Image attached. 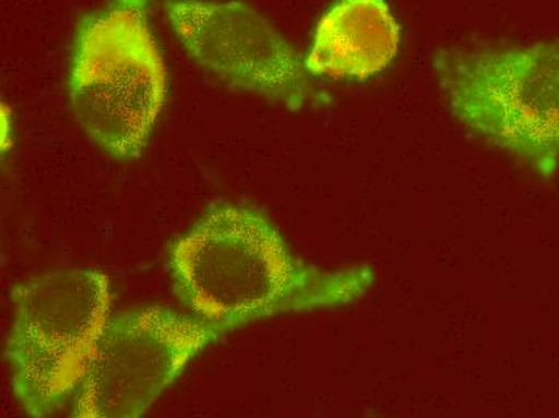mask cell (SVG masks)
Returning a JSON list of instances; mask_svg holds the SVG:
<instances>
[{
	"mask_svg": "<svg viewBox=\"0 0 559 418\" xmlns=\"http://www.w3.org/2000/svg\"><path fill=\"white\" fill-rule=\"evenodd\" d=\"M169 270L183 306L225 332L353 304L373 284L368 267L323 271L298 260L264 214L238 205L207 211L170 247Z\"/></svg>",
	"mask_w": 559,
	"mask_h": 418,
	"instance_id": "obj_1",
	"label": "cell"
},
{
	"mask_svg": "<svg viewBox=\"0 0 559 418\" xmlns=\"http://www.w3.org/2000/svg\"><path fill=\"white\" fill-rule=\"evenodd\" d=\"M152 0H107L78 23L68 95L98 148L135 159L168 97V70L150 23Z\"/></svg>",
	"mask_w": 559,
	"mask_h": 418,
	"instance_id": "obj_2",
	"label": "cell"
},
{
	"mask_svg": "<svg viewBox=\"0 0 559 418\" xmlns=\"http://www.w3.org/2000/svg\"><path fill=\"white\" fill-rule=\"evenodd\" d=\"M432 71L450 114L542 178L559 169V39L441 49Z\"/></svg>",
	"mask_w": 559,
	"mask_h": 418,
	"instance_id": "obj_3",
	"label": "cell"
},
{
	"mask_svg": "<svg viewBox=\"0 0 559 418\" xmlns=\"http://www.w3.org/2000/svg\"><path fill=\"white\" fill-rule=\"evenodd\" d=\"M12 301L13 391L29 417L52 416L76 394L110 322V280L91 270L49 272L19 285Z\"/></svg>",
	"mask_w": 559,
	"mask_h": 418,
	"instance_id": "obj_4",
	"label": "cell"
},
{
	"mask_svg": "<svg viewBox=\"0 0 559 418\" xmlns=\"http://www.w3.org/2000/svg\"><path fill=\"white\" fill-rule=\"evenodd\" d=\"M225 330L162 306L111 319L74 394L73 416H143L187 363Z\"/></svg>",
	"mask_w": 559,
	"mask_h": 418,
	"instance_id": "obj_5",
	"label": "cell"
},
{
	"mask_svg": "<svg viewBox=\"0 0 559 418\" xmlns=\"http://www.w3.org/2000/svg\"><path fill=\"white\" fill-rule=\"evenodd\" d=\"M186 52L227 84L301 110L317 100L305 60L261 13L240 0H163Z\"/></svg>",
	"mask_w": 559,
	"mask_h": 418,
	"instance_id": "obj_6",
	"label": "cell"
},
{
	"mask_svg": "<svg viewBox=\"0 0 559 418\" xmlns=\"http://www.w3.org/2000/svg\"><path fill=\"white\" fill-rule=\"evenodd\" d=\"M401 39L386 0H335L313 31L306 70L310 76L365 81L390 67Z\"/></svg>",
	"mask_w": 559,
	"mask_h": 418,
	"instance_id": "obj_7",
	"label": "cell"
},
{
	"mask_svg": "<svg viewBox=\"0 0 559 418\" xmlns=\"http://www.w3.org/2000/svg\"><path fill=\"white\" fill-rule=\"evenodd\" d=\"M3 110V108H2ZM10 121H12V118H10V115H5V110H3V117H2V122H3V135H2V141H3V150L5 148H10V145H12V138H10V134H12V126H10Z\"/></svg>",
	"mask_w": 559,
	"mask_h": 418,
	"instance_id": "obj_8",
	"label": "cell"
}]
</instances>
